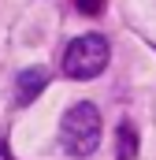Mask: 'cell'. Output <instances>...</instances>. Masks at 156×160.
<instances>
[{
  "label": "cell",
  "mask_w": 156,
  "mask_h": 160,
  "mask_svg": "<svg viewBox=\"0 0 156 160\" xmlns=\"http://www.w3.org/2000/svg\"><path fill=\"white\" fill-rule=\"evenodd\" d=\"M100 130H104V123H100L97 104L78 101L60 119V142L71 157H93V149L100 145Z\"/></svg>",
  "instance_id": "6da1fadb"
},
{
  "label": "cell",
  "mask_w": 156,
  "mask_h": 160,
  "mask_svg": "<svg viewBox=\"0 0 156 160\" xmlns=\"http://www.w3.org/2000/svg\"><path fill=\"white\" fill-rule=\"evenodd\" d=\"M104 67H108V38H100V34H82L63 52V75L67 78L85 82V78H97Z\"/></svg>",
  "instance_id": "7a4b0ae2"
},
{
  "label": "cell",
  "mask_w": 156,
  "mask_h": 160,
  "mask_svg": "<svg viewBox=\"0 0 156 160\" xmlns=\"http://www.w3.org/2000/svg\"><path fill=\"white\" fill-rule=\"evenodd\" d=\"M45 86H48V71H45V67H30V71H22V75H19V89H15L19 104H30Z\"/></svg>",
  "instance_id": "3957f363"
},
{
  "label": "cell",
  "mask_w": 156,
  "mask_h": 160,
  "mask_svg": "<svg viewBox=\"0 0 156 160\" xmlns=\"http://www.w3.org/2000/svg\"><path fill=\"white\" fill-rule=\"evenodd\" d=\"M115 153L119 160H134L138 157V130H134V123H119V130H115Z\"/></svg>",
  "instance_id": "277c9868"
},
{
  "label": "cell",
  "mask_w": 156,
  "mask_h": 160,
  "mask_svg": "<svg viewBox=\"0 0 156 160\" xmlns=\"http://www.w3.org/2000/svg\"><path fill=\"white\" fill-rule=\"evenodd\" d=\"M78 8H82V11H89V15H97V8H100V4H97V0H82Z\"/></svg>",
  "instance_id": "5b68a950"
}]
</instances>
